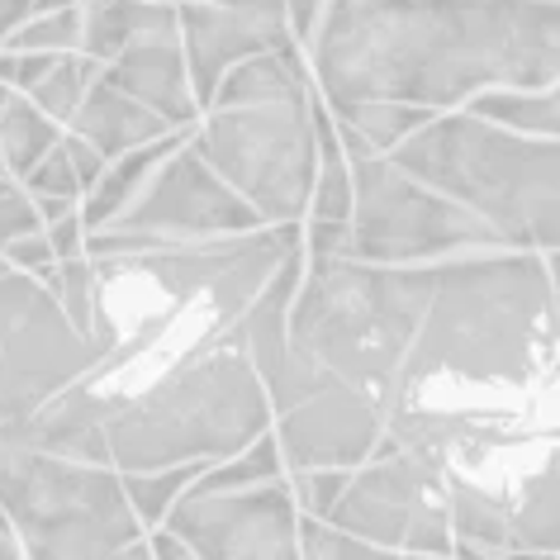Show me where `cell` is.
<instances>
[{"instance_id":"cell-14","label":"cell","mask_w":560,"mask_h":560,"mask_svg":"<svg viewBox=\"0 0 560 560\" xmlns=\"http://www.w3.org/2000/svg\"><path fill=\"white\" fill-rule=\"evenodd\" d=\"M180 38H186L190 81L200 105L214 101L219 81L237 62L276 48H300L290 30L285 0H176Z\"/></svg>"},{"instance_id":"cell-27","label":"cell","mask_w":560,"mask_h":560,"mask_svg":"<svg viewBox=\"0 0 560 560\" xmlns=\"http://www.w3.org/2000/svg\"><path fill=\"white\" fill-rule=\"evenodd\" d=\"M44 229H48V219L30 195V186L15 176H0V252L15 243V237H30V233H44Z\"/></svg>"},{"instance_id":"cell-20","label":"cell","mask_w":560,"mask_h":560,"mask_svg":"<svg viewBox=\"0 0 560 560\" xmlns=\"http://www.w3.org/2000/svg\"><path fill=\"white\" fill-rule=\"evenodd\" d=\"M285 475H290V466H285V452H280V438L266 432V438L252 442L247 452H237L229 460H214L190 489L195 494H237V489L276 485V480H285Z\"/></svg>"},{"instance_id":"cell-35","label":"cell","mask_w":560,"mask_h":560,"mask_svg":"<svg viewBox=\"0 0 560 560\" xmlns=\"http://www.w3.org/2000/svg\"><path fill=\"white\" fill-rule=\"evenodd\" d=\"M15 86H5V81H0V115H5V109H10V101H15Z\"/></svg>"},{"instance_id":"cell-6","label":"cell","mask_w":560,"mask_h":560,"mask_svg":"<svg viewBox=\"0 0 560 560\" xmlns=\"http://www.w3.org/2000/svg\"><path fill=\"white\" fill-rule=\"evenodd\" d=\"M432 300V266H381L361 257H310L290 304V338L304 357L366 395L395 404L399 375Z\"/></svg>"},{"instance_id":"cell-9","label":"cell","mask_w":560,"mask_h":560,"mask_svg":"<svg viewBox=\"0 0 560 560\" xmlns=\"http://www.w3.org/2000/svg\"><path fill=\"white\" fill-rule=\"evenodd\" d=\"M101 361L105 352L72 324L48 280L0 276V423H30Z\"/></svg>"},{"instance_id":"cell-18","label":"cell","mask_w":560,"mask_h":560,"mask_svg":"<svg viewBox=\"0 0 560 560\" xmlns=\"http://www.w3.org/2000/svg\"><path fill=\"white\" fill-rule=\"evenodd\" d=\"M195 129H180V133H172V138H162V143H148V148H138V152H129V158H119V162H109L105 166V176L95 180V186L86 190V200H81V219H86V229L91 233H101V229H109L124 209H129L133 200H138V190L152 180V172L172 158V152L186 143Z\"/></svg>"},{"instance_id":"cell-8","label":"cell","mask_w":560,"mask_h":560,"mask_svg":"<svg viewBox=\"0 0 560 560\" xmlns=\"http://www.w3.org/2000/svg\"><path fill=\"white\" fill-rule=\"evenodd\" d=\"M357 214L352 247L361 261L381 266H432L503 247L480 214L452 195L423 186L395 158H352Z\"/></svg>"},{"instance_id":"cell-5","label":"cell","mask_w":560,"mask_h":560,"mask_svg":"<svg viewBox=\"0 0 560 560\" xmlns=\"http://www.w3.org/2000/svg\"><path fill=\"white\" fill-rule=\"evenodd\" d=\"M389 158L423 186L480 214L503 247L541 257L560 247V138L452 109L428 119Z\"/></svg>"},{"instance_id":"cell-3","label":"cell","mask_w":560,"mask_h":560,"mask_svg":"<svg viewBox=\"0 0 560 560\" xmlns=\"http://www.w3.org/2000/svg\"><path fill=\"white\" fill-rule=\"evenodd\" d=\"M560 366V295L541 252H470L432 261V300L399 375L395 409H418L470 432H517L509 395Z\"/></svg>"},{"instance_id":"cell-23","label":"cell","mask_w":560,"mask_h":560,"mask_svg":"<svg viewBox=\"0 0 560 560\" xmlns=\"http://www.w3.org/2000/svg\"><path fill=\"white\" fill-rule=\"evenodd\" d=\"M105 67L101 62H91L86 52H62L58 62L44 72V81L30 91V101L44 109V115H52L67 129V124L77 119V109H81V101H86V91H91V81L101 77Z\"/></svg>"},{"instance_id":"cell-7","label":"cell","mask_w":560,"mask_h":560,"mask_svg":"<svg viewBox=\"0 0 560 560\" xmlns=\"http://www.w3.org/2000/svg\"><path fill=\"white\" fill-rule=\"evenodd\" d=\"M0 513L30 560H152L124 475L52 452L30 423H0Z\"/></svg>"},{"instance_id":"cell-28","label":"cell","mask_w":560,"mask_h":560,"mask_svg":"<svg viewBox=\"0 0 560 560\" xmlns=\"http://www.w3.org/2000/svg\"><path fill=\"white\" fill-rule=\"evenodd\" d=\"M347 485H352V470H295L290 475V489H295L304 517H332Z\"/></svg>"},{"instance_id":"cell-31","label":"cell","mask_w":560,"mask_h":560,"mask_svg":"<svg viewBox=\"0 0 560 560\" xmlns=\"http://www.w3.org/2000/svg\"><path fill=\"white\" fill-rule=\"evenodd\" d=\"M328 5H332V0H285L290 30H295V44H300L304 52H310L318 24H324V15H328Z\"/></svg>"},{"instance_id":"cell-25","label":"cell","mask_w":560,"mask_h":560,"mask_svg":"<svg viewBox=\"0 0 560 560\" xmlns=\"http://www.w3.org/2000/svg\"><path fill=\"white\" fill-rule=\"evenodd\" d=\"M5 48H15V52H81V0L77 5H62V10H44V15H34L30 24H20Z\"/></svg>"},{"instance_id":"cell-4","label":"cell","mask_w":560,"mask_h":560,"mask_svg":"<svg viewBox=\"0 0 560 560\" xmlns=\"http://www.w3.org/2000/svg\"><path fill=\"white\" fill-rule=\"evenodd\" d=\"M195 148L261 223H304L318 186V86L304 48L237 62L219 81Z\"/></svg>"},{"instance_id":"cell-21","label":"cell","mask_w":560,"mask_h":560,"mask_svg":"<svg viewBox=\"0 0 560 560\" xmlns=\"http://www.w3.org/2000/svg\"><path fill=\"white\" fill-rule=\"evenodd\" d=\"M470 115L509 124V129L537 133V138H560V81L541 91H494L470 105Z\"/></svg>"},{"instance_id":"cell-17","label":"cell","mask_w":560,"mask_h":560,"mask_svg":"<svg viewBox=\"0 0 560 560\" xmlns=\"http://www.w3.org/2000/svg\"><path fill=\"white\" fill-rule=\"evenodd\" d=\"M180 34L176 0H81V52L109 67L143 38Z\"/></svg>"},{"instance_id":"cell-24","label":"cell","mask_w":560,"mask_h":560,"mask_svg":"<svg viewBox=\"0 0 560 560\" xmlns=\"http://www.w3.org/2000/svg\"><path fill=\"white\" fill-rule=\"evenodd\" d=\"M209 466H176V470H143V475H124V489H129L138 517L148 523V532H158L166 523V513L176 509L180 499L190 494V485L200 480Z\"/></svg>"},{"instance_id":"cell-33","label":"cell","mask_w":560,"mask_h":560,"mask_svg":"<svg viewBox=\"0 0 560 560\" xmlns=\"http://www.w3.org/2000/svg\"><path fill=\"white\" fill-rule=\"evenodd\" d=\"M0 560H30L24 556V546H20V537L5 523H0Z\"/></svg>"},{"instance_id":"cell-2","label":"cell","mask_w":560,"mask_h":560,"mask_svg":"<svg viewBox=\"0 0 560 560\" xmlns=\"http://www.w3.org/2000/svg\"><path fill=\"white\" fill-rule=\"evenodd\" d=\"M328 105L395 101L432 115L560 81V0H332L310 44Z\"/></svg>"},{"instance_id":"cell-19","label":"cell","mask_w":560,"mask_h":560,"mask_svg":"<svg viewBox=\"0 0 560 560\" xmlns=\"http://www.w3.org/2000/svg\"><path fill=\"white\" fill-rule=\"evenodd\" d=\"M67 138V129L52 115H44L30 95H15L0 115V176L30 180V172Z\"/></svg>"},{"instance_id":"cell-15","label":"cell","mask_w":560,"mask_h":560,"mask_svg":"<svg viewBox=\"0 0 560 560\" xmlns=\"http://www.w3.org/2000/svg\"><path fill=\"white\" fill-rule=\"evenodd\" d=\"M101 77L115 81L119 91H129L133 101H143L148 109H158L172 129H195V124L205 119V105H200L195 81H190L186 38L180 34L143 38V44L124 48Z\"/></svg>"},{"instance_id":"cell-1","label":"cell","mask_w":560,"mask_h":560,"mask_svg":"<svg viewBox=\"0 0 560 560\" xmlns=\"http://www.w3.org/2000/svg\"><path fill=\"white\" fill-rule=\"evenodd\" d=\"M271 428V395L237 328L119 342L77 389L30 418L44 446L119 475L214 466Z\"/></svg>"},{"instance_id":"cell-22","label":"cell","mask_w":560,"mask_h":560,"mask_svg":"<svg viewBox=\"0 0 560 560\" xmlns=\"http://www.w3.org/2000/svg\"><path fill=\"white\" fill-rule=\"evenodd\" d=\"M24 186H30V195L38 200V209H44L48 223L77 214L81 200H86V176H81V166H77V158H72V148H67V138L48 152L44 162L34 166Z\"/></svg>"},{"instance_id":"cell-29","label":"cell","mask_w":560,"mask_h":560,"mask_svg":"<svg viewBox=\"0 0 560 560\" xmlns=\"http://www.w3.org/2000/svg\"><path fill=\"white\" fill-rule=\"evenodd\" d=\"M5 261L15 266V271L38 276V280H52V276H58V266H62V257H58V247H52L48 229H44V233H30V237H15V243L5 247Z\"/></svg>"},{"instance_id":"cell-36","label":"cell","mask_w":560,"mask_h":560,"mask_svg":"<svg viewBox=\"0 0 560 560\" xmlns=\"http://www.w3.org/2000/svg\"><path fill=\"white\" fill-rule=\"evenodd\" d=\"M399 560H452V556H399Z\"/></svg>"},{"instance_id":"cell-26","label":"cell","mask_w":560,"mask_h":560,"mask_svg":"<svg viewBox=\"0 0 560 560\" xmlns=\"http://www.w3.org/2000/svg\"><path fill=\"white\" fill-rule=\"evenodd\" d=\"M300 541H304V560H399V551L375 546L366 537H352L338 523H328V517H304Z\"/></svg>"},{"instance_id":"cell-37","label":"cell","mask_w":560,"mask_h":560,"mask_svg":"<svg viewBox=\"0 0 560 560\" xmlns=\"http://www.w3.org/2000/svg\"><path fill=\"white\" fill-rule=\"evenodd\" d=\"M5 271H15V266H10V261H5V252H0V276H5Z\"/></svg>"},{"instance_id":"cell-10","label":"cell","mask_w":560,"mask_h":560,"mask_svg":"<svg viewBox=\"0 0 560 560\" xmlns=\"http://www.w3.org/2000/svg\"><path fill=\"white\" fill-rule=\"evenodd\" d=\"M328 523L399 556H452L456 546L446 475L395 438H385L381 452L352 470V485Z\"/></svg>"},{"instance_id":"cell-34","label":"cell","mask_w":560,"mask_h":560,"mask_svg":"<svg viewBox=\"0 0 560 560\" xmlns=\"http://www.w3.org/2000/svg\"><path fill=\"white\" fill-rule=\"evenodd\" d=\"M546 266H551V285H556V295H560V247L546 252Z\"/></svg>"},{"instance_id":"cell-16","label":"cell","mask_w":560,"mask_h":560,"mask_svg":"<svg viewBox=\"0 0 560 560\" xmlns=\"http://www.w3.org/2000/svg\"><path fill=\"white\" fill-rule=\"evenodd\" d=\"M67 133L91 143L105 162H119V158H129V152L162 143V138H172L180 129H172V124H166L158 109H148L143 101H133L129 91H119L115 81L95 77L86 101L77 109V119L67 124Z\"/></svg>"},{"instance_id":"cell-30","label":"cell","mask_w":560,"mask_h":560,"mask_svg":"<svg viewBox=\"0 0 560 560\" xmlns=\"http://www.w3.org/2000/svg\"><path fill=\"white\" fill-rule=\"evenodd\" d=\"M62 5H77V0H0V48L10 44V34H15L20 24H30L34 15H44V10H62Z\"/></svg>"},{"instance_id":"cell-32","label":"cell","mask_w":560,"mask_h":560,"mask_svg":"<svg viewBox=\"0 0 560 560\" xmlns=\"http://www.w3.org/2000/svg\"><path fill=\"white\" fill-rule=\"evenodd\" d=\"M152 560H200V556H195L180 537H172L166 527H158V532H152Z\"/></svg>"},{"instance_id":"cell-13","label":"cell","mask_w":560,"mask_h":560,"mask_svg":"<svg viewBox=\"0 0 560 560\" xmlns=\"http://www.w3.org/2000/svg\"><path fill=\"white\" fill-rule=\"evenodd\" d=\"M271 432L280 438L290 475L295 470H357L381 452V442L389 432V413L361 385L332 375L318 395L276 413Z\"/></svg>"},{"instance_id":"cell-11","label":"cell","mask_w":560,"mask_h":560,"mask_svg":"<svg viewBox=\"0 0 560 560\" xmlns=\"http://www.w3.org/2000/svg\"><path fill=\"white\" fill-rule=\"evenodd\" d=\"M257 229H266L261 214L200 158L190 133L152 172L138 200L101 233L129 237V243H214V237H237Z\"/></svg>"},{"instance_id":"cell-12","label":"cell","mask_w":560,"mask_h":560,"mask_svg":"<svg viewBox=\"0 0 560 560\" xmlns=\"http://www.w3.org/2000/svg\"><path fill=\"white\" fill-rule=\"evenodd\" d=\"M300 499L290 475L237 494H190L166 513V532L200 560H304Z\"/></svg>"}]
</instances>
